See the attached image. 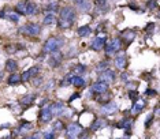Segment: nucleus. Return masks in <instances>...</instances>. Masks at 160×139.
Returning a JSON list of instances; mask_svg holds the SVG:
<instances>
[{"mask_svg": "<svg viewBox=\"0 0 160 139\" xmlns=\"http://www.w3.org/2000/svg\"><path fill=\"white\" fill-rule=\"evenodd\" d=\"M75 22V11L72 7H63L60 10V17L58 21V26L60 29H70Z\"/></svg>", "mask_w": 160, "mask_h": 139, "instance_id": "f257e3e1", "label": "nucleus"}, {"mask_svg": "<svg viewBox=\"0 0 160 139\" xmlns=\"http://www.w3.org/2000/svg\"><path fill=\"white\" fill-rule=\"evenodd\" d=\"M64 44V41L59 37H49L48 40L45 41L44 46H42V52L44 53H52V52H56L58 49L60 48L62 45Z\"/></svg>", "mask_w": 160, "mask_h": 139, "instance_id": "f03ea898", "label": "nucleus"}, {"mask_svg": "<svg viewBox=\"0 0 160 139\" xmlns=\"http://www.w3.org/2000/svg\"><path fill=\"white\" fill-rule=\"evenodd\" d=\"M17 12L22 14V15H34L37 12V7L34 3L23 0V2H19L17 4Z\"/></svg>", "mask_w": 160, "mask_h": 139, "instance_id": "7ed1b4c3", "label": "nucleus"}, {"mask_svg": "<svg viewBox=\"0 0 160 139\" xmlns=\"http://www.w3.org/2000/svg\"><path fill=\"white\" fill-rule=\"evenodd\" d=\"M19 31L23 33L25 36H38L41 31V26L37 23H26L19 29Z\"/></svg>", "mask_w": 160, "mask_h": 139, "instance_id": "20e7f679", "label": "nucleus"}, {"mask_svg": "<svg viewBox=\"0 0 160 139\" xmlns=\"http://www.w3.org/2000/svg\"><path fill=\"white\" fill-rule=\"evenodd\" d=\"M66 132H67V135H68V138H70V139H74V138H77L78 135L82 132V127L79 126L78 123H71V124H68V126H67Z\"/></svg>", "mask_w": 160, "mask_h": 139, "instance_id": "39448f33", "label": "nucleus"}, {"mask_svg": "<svg viewBox=\"0 0 160 139\" xmlns=\"http://www.w3.org/2000/svg\"><path fill=\"white\" fill-rule=\"evenodd\" d=\"M122 48V40L121 38H114L112 41H110L107 44V46H105V53L107 55H111L116 52V50H119Z\"/></svg>", "mask_w": 160, "mask_h": 139, "instance_id": "423d86ee", "label": "nucleus"}, {"mask_svg": "<svg viewBox=\"0 0 160 139\" xmlns=\"http://www.w3.org/2000/svg\"><path fill=\"white\" fill-rule=\"evenodd\" d=\"M62 60H63V55H62L59 50H56V52L51 53V56H49V59H48V64L52 68H55V67H58V65L62 63Z\"/></svg>", "mask_w": 160, "mask_h": 139, "instance_id": "0eeeda50", "label": "nucleus"}, {"mask_svg": "<svg viewBox=\"0 0 160 139\" xmlns=\"http://www.w3.org/2000/svg\"><path fill=\"white\" fill-rule=\"evenodd\" d=\"M118 111V105L115 104V102H105V104L101 107V113L105 116H111V115H114V113Z\"/></svg>", "mask_w": 160, "mask_h": 139, "instance_id": "6e6552de", "label": "nucleus"}, {"mask_svg": "<svg viewBox=\"0 0 160 139\" xmlns=\"http://www.w3.org/2000/svg\"><path fill=\"white\" fill-rule=\"evenodd\" d=\"M38 71H40L38 65H34V67L26 70V71H25L23 74L21 75V79H22V82H28V80H30L32 78H34V76L38 74Z\"/></svg>", "mask_w": 160, "mask_h": 139, "instance_id": "1a4fd4ad", "label": "nucleus"}, {"mask_svg": "<svg viewBox=\"0 0 160 139\" xmlns=\"http://www.w3.org/2000/svg\"><path fill=\"white\" fill-rule=\"evenodd\" d=\"M115 79V72L111 71V70H104V71H101L99 74V80L100 82H112V80Z\"/></svg>", "mask_w": 160, "mask_h": 139, "instance_id": "9d476101", "label": "nucleus"}, {"mask_svg": "<svg viewBox=\"0 0 160 139\" xmlns=\"http://www.w3.org/2000/svg\"><path fill=\"white\" fill-rule=\"evenodd\" d=\"M107 90H108V83H105V82H96L92 85V91L96 94L107 93Z\"/></svg>", "mask_w": 160, "mask_h": 139, "instance_id": "9b49d317", "label": "nucleus"}, {"mask_svg": "<svg viewBox=\"0 0 160 139\" xmlns=\"http://www.w3.org/2000/svg\"><path fill=\"white\" fill-rule=\"evenodd\" d=\"M52 112H51V107H44L40 112V120L44 123H48L52 120Z\"/></svg>", "mask_w": 160, "mask_h": 139, "instance_id": "f8f14e48", "label": "nucleus"}, {"mask_svg": "<svg viewBox=\"0 0 160 139\" xmlns=\"http://www.w3.org/2000/svg\"><path fill=\"white\" fill-rule=\"evenodd\" d=\"M133 123H134V120L132 117H123L122 120H119L116 123V127L118 128H123V130H130L133 127Z\"/></svg>", "mask_w": 160, "mask_h": 139, "instance_id": "ddd939ff", "label": "nucleus"}, {"mask_svg": "<svg viewBox=\"0 0 160 139\" xmlns=\"http://www.w3.org/2000/svg\"><path fill=\"white\" fill-rule=\"evenodd\" d=\"M92 49L93 50H100L101 48H104L105 46V37H103V36H99V37H96L92 41Z\"/></svg>", "mask_w": 160, "mask_h": 139, "instance_id": "4468645a", "label": "nucleus"}, {"mask_svg": "<svg viewBox=\"0 0 160 139\" xmlns=\"http://www.w3.org/2000/svg\"><path fill=\"white\" fill-rule=\"evenodd\" d=\"M127 64V57H126V53H121L115 57V65L118 67L119 70H123Z\"/></svg>", "mask_w": 160, "mask_h": 139, "instance_id": "2eb2a0df", "label": "nucleus"}, {"mask_svg": "<svg viewBox=\"0 0 160 139\" xmlns=\"http://www.w3.org/2000/svg\"><path fill=\"white\" fill-rule=\"evenodd\" d=\"M74 4L78 7L81 11H89L92 4H90V0H74Z\"/></svg>", "mask_w": 160, "mask_h": 139, "instance_id": "dca6fc26", "label": "nucleus"}, {"mask_svg": "<svg viewBox=\"0 0 160 139\" xmlns=\"http://www.w3.org/2000/svg\"><path fill=\"white\" fill-rule=\"evenodd\" d=\"M19 14L18 12H6V11H0V18H7V19L12 21V22H18L19 21Z\"/></svg>", "mask_w": 160, "mask_h": 139, "instance_id": "f3484780", "label": "nucleus"}, {"mask_svg": "<svg viewBox=\"0 0 160 139\" xmlns=\"http://www.w3.org/2000/svg\"><path fill=\"white\" fill-rule=\"evenodd\" d=\"M51 107V112L52 115H62L64 112V104L63 102H55L53 105H49Z\"/></svg>", "mask_w": 160, "mask_h": 139, "instance_id": "a211bd4d", "label": "nucleus"}, {"mask_svg": "<svg viewBox=\"0 0 160 139\" xmlns=\"http://www.w3.org/2000/svg\"><path fill=\"white\" fill-rule=\"evenodd\" d=\"M144 108H145V101L144 100H136V102H134V105L132 108V113L133 115H138Z\"/></svg>", "mask_w": 160, "mask_h": 139, "instance_id": "6ab92c4d", "label": "nucleus"}, {"mask_svg": "<svg viewBox=\"0 0 160 139\" xmlns=\"http://www.w3.org/2000/svg\"><path fill=\"white\" fill-rule=\"evenodd\" d=\"M122 37L126 41V44H130V42H133L134 38H136V31L134 30H125L122 34Z\"/></svg>", "mask_w": 160, "mask_h": 139, "instance_id": "aec40b11", "label": "nucleus"}, {"mask_svg": "<svg viewBox=\"0 0 160 139\" xmlns=\"http://www.w3.org/2000/svg\"><path fill=\"white\" fill-rule=\"evenodd\" d=\"M107 126V122H105L104 119H96L94 122L92 123V126H90V128H92L93 131H97L100 128H103V127Z\"/></svg>", "mask_w": 160, "mask_h": 139, "instance_id": "412c9836", "label": "nucleus"}, {"mask_svg": "<svg viewBox=\"0 0 160 139\" xmlns=\"http://www.w3.org/2000/svg\"><path fill=\"white\" fill-rule=\"evenodd\" d=\"M34 98H36V94H26V96H23L19 100V104L21 105H30L34 102Z\"/></svg>", "mask_w": 160, "mask_h": 139, "instance_id": "4be33fe9", "label": "nucleus"}, {"mask_svg": "<svg viewBox=\"0 0 160 139\" xmlns=\"http://www.w3.org/2000/svg\"><path fill=\"white\" fill-rule=\"evenodd\" d=\"M71 85H74L77 87H82V86H85V80H83L82 76L72 74V76H71Z\"/></svg>", "mask_w": 160, "mask_h": 139, "instance_id": "5701e85b", "label": "nucleus"}, {"mask_svg": "<svg viewBox=\"0 0 160 139\" xmlns=\"http://www.w3.org/2000/svg\"><path fill=\"white\" fill-rule=\"evenodd\" d=\"M21 80H22V79H21L19 74H11L8 76V79H7V83H8V85H11V86H14V85H18Z\"/></svg>", "mask_w": 160, "mask_h": 139, "instance_id": "b1692460", "label": "nucleus"}, {"mask_svg": "<svg viewBox=\"0 0 160 139\" xmlns=\"http://www.w3.org/2000/svg\"><path fill=\"white\" fill-rule=\"evenodd\" d=\"M92 33V29H90L88 25H85V26H81L78 29V36L79 37H88V36Z\"/></svg>", "mask_w": 160, "mask_h": 139, "instance_id": "393cba45", "label": "nucleus"}, {"mask_svg": "<svg viewBox=\"0 0 160 139\" xmlns=\"http://www.w3.org/2000/svg\"><path fill=\"white\" fill-rule=\"evenodd\" d=\"M18 68V64H17V61L15 60H7V63H6V70L7 71H10V72H14L15 70Z\"/></svg>", "mask_w": 160, "mask_h": 139, "instance_id": "a878e982", "label": "nucleus"}, {"mask_svg": "<svg viewBox=\"0 0 160 139\" xmlns=\"http://www.w3.org/2000/svg\"><path fill=\"white\" fill-rule=\"evenodd\" d=\"M86 71V67L83 64H77L74 68H72V74L74 75H79V74H82V72H85Z\"/></svg>", "mask_w": 160, "mask_h": 139, "instance_id": "bb28decb", "label": "nucleus"}, {"mask_svg": "<svg viewBox=\"0 0 160 139\" xmlns=\"http://www.w3.org/2000/svg\"><path fill=\"white\" fill-rule=\"evenodd\" d=\"M55 134H56V130H53V128L47 130L44 132V139H55L56 138Z\"/></svg>", "mask_w": 160, "mask_h": 139, "instance_id": "cd10ccee", "label": "nucleus"}, {"mask_svg": "<svg viewBox=\"0 0 160 139\" xmlns=\"http://www.w3.org/2000/svg\"><path fill=\"white\" fill-rule=\"evenodd\" d=\"M71 76H72V74H67L63 79L60 80V86L66 87V86H68V85H71Z\"/></svg>", "mask_w": 160, "mask_h": 139, "instance_id": "c85d7f7f", "label": "nucleus"}, {"mask_svg": "<svg viewBox=\"0 0 160 139\" xmlns=\"http://www.w3.org/2000/svg\"><path fill=\"white\" fill-rule=\"evenodd\" d=\"M55 15H53V12H49L48 15L44 18V25H52L53 22H55Z\"/></svg>", "mask_w": 160, "mask_h": 139, "instance_id": "c756f323", "label": "nucleus"}, {"mask_svg": "<svg viewBox=\"0 0 160 139\" xmlns=\"http://www.w3.org/2000/svg\"><path fill=\"white\" fill-rule=\"evenodd\" d=\"M32 123H29V122H22V124L19 126V131H29V130H32Z\"/></svg>", "mask_w": 160, "mask_h": 139, "instance_id": "7c9ffc66", "label": "nucleus"}, {"mask_svg": "<svg viewBox=\"0 0 160 139\" xmlns=\"http://www.w3.org/2000/svg\"><path fill=\"white\" fill-rule=\"evenodd\" d=\"M107 2L108 0H96V6L101 10H107L108 6H107Z\"/></svg>", "mask_w": 160, "mask_h": 139, "instance_id": "2f4dec72", "label": "nucleus"}, {"mask_svg": "<svg viewBox=\"0 0 160 139\" xmlns=\"http://www.w3.org/2000/svg\"><path fill=\"white\" fill-rule=\"evenodd\" d=\"M127 96H129L130 100L136 101V100H137V97H138V91H136V90H130L129 93H127Z\"/></svg>", "mask_w": 160, "mask_h": 139, "instance_id": "473e14b6", "label": "nucleus"}, {"mask_svg": "<svg viewBox=\"0 0 160 139\" xmlns=\"http://www.w3.org/2000/svg\"><path fill=\"white\" fill-rule=\"evenodd\" d=\"M158 7V0H149L148 2V8L149 10H155Z\"/></svg>", "mask_w": 160, "mask_h": 139, "instance_id": "72a5a7b5", "label": "nucleus"}, {"mask_svg": "<svg viewBox=\"0 0 160 139\" xmlns=\"http://www.w3.org/2000/svg\"><path fill=\"white\" fill-rule=\"evenodd\" d=\"M152 120H153V115H149L148 117H147V120H145V128H149V126H151V123H152Z\"/></svg>", "mask_w": 160, "mask_h": 139, "instance_id": "f704fd0d", "label": "nucleus"}, {"mask_svg": "<svg viewBox=\"0 0 160 139\" xmlns=\"http://www.w3.org/2000/svg\"><path fill=\"white\" fill-rule=\"evenodd\" d=\"M47 10L52 11V12H53V11L58 10V4H56V3H49V6H47Z\"/></svg>", "mask_w": 160, "mask_h": 139, "instance_id": "c9c22d12", "label": "nucleus"}, {"mask_svg": "<svg viewBox=\"0 0 160 139\" xmlns=\"http://www.w3.org/2000/svg\"><path fill=\"white\" fill-rule=\"evenodd\" d=\"M145 94H147L148 97H155V96H156V91H155L153 89H148V90H147V93H145Z\"/></svg>", "mask_w": 160, "mask_h": 139, "instance_id": "e433bc0d", "label": "nucleus"}, {"mask_svg": "<svg viewBox=\"0 0 160 139\" xmlns=\"http://www.w3.org/2000/svg\"><path fill=\"white\" fill-rule=\"evenodd\" d=\"M14 48H15L14 45H7L6 50H7V52H10V53H14V52H17V49H14Z\"/></svg>", "mask_w": 160, "mask_h": 139, "instance_id": "4c0bfd02", "label": "nucleus"}, {"mask_svg": "<svg viewBox=\"0 0 160 139\" xmlns=\"http://www.w3.org/2000/svg\"><path fill=\"white\" fill-rule=\"evenodd\" d=\"M63 128V124H62V122H56L55 126H53V130H62Z\"/></svg>", "mask_w": 160, "mask_h": 139, "instance_id": "58836bf2", "label": "nucleus"}, {"mask_svg": "<svg viewBox=\"0 0 160 139\" xmlns=\"http://www.w3.org/2000/svg\"><path fill=\"white\" fill-rule=\"evenodd\" d=\"M104 67H108V61H101V63L97 65V68L101 70V68H104Z\"/></svg>", "mask_w": 160, "mask_h": 139, "instance_id": "ea45409f", "label": "nucleus"}, {"mask_svg": "<svg viewBox=\"0 0 160 139\" xmlns=\"http://www.w3.org/2000/svg\"><path fill=\"white\" fill-rule=\"evenodd\" d=\"M153 29H155V23H149L148 26H147V31H153Z\"/></svg>", "mask_w": 160, "mask_h": 139, "instance_id": "a19ab883", "label": "nucleus"}, {"mask_svg": "<svg viewBox=\"0 0 160 139\" xmlns=\"http://www.w3.org/2000/svg\"><path fill=\"white\" fill-rule=\"evenodd\" d=\"M78 97H79V94H78V93L72 94V96L70 97V100H68V102H72V101H74V100H75V98H78Z\"/></svg>", "mask_w": 160, "mask_h": 139, "instance_id": "79ce46f5", "label": "nucleus"}, {"mask_svg": "<svg viewBox=\"0 0 160 139\" xmlns=\"http://www.w3.org/2000/svg\"><path fill=\"white\" fill-rule=\"evenodd\" d=\"M81 139H90V135H89V132H83V134L81 135Z\"/></svg>", "mask_w": 160, "mask_h": 139, "instance_id": "37998d69", "label": "nucleus"}, {"mask_svg": "<svg viewBox=\"0 0 160 139\" xmlns=\"http://www.w3.org/2000/svg\"><path fill=\"white\" fill-rule=\"evenodd\" d=\"M40 83H42V78H36L34 86H40Z\"/></svg>", "mask_w": 160, "mask_h": 139, "instance_id": "c03bdc74", "label": "nucleus"}, {"mask_svg": "<svg viewBox=\"0 0 160 139\" xmlns=\"http://www.w3.org/2000/svg\"><path fill=\"white\" fill-rule=\"evenodd\" d=\"M158 113H159V107L156 105V107H155V115H158Z\"/></svg>", "mask_w": 160, "mask_h": 139, "instance_id": "a18cd8bd", "label": "nucleus"}, {"mask_svg": "<svg viewBox=\"0 0 160 139\" xmlns=\"http://www.w3.org/2000/svg\"><path fill=\"white\" fill-rule=\"evenodd\" d=\"M122 79L126 80V79H127V74H122Z\"/></svg>", "mask_w": 160, "mask_h": 139, "instance_id": "49530a36", "label": "nucleus"}, {"mask_svg": "<svg viewBox=\"0 0 160 139\" xmlns=\"http://www.w3.org/2000/svg\"><path fill=\"white\" fill-rule=\"evenodd\" d=\"M38 135H40V134H36V135H34V137L32 138V139H38Z\"/></svg>", "mask_w": 160, "mask_h": 139, "instance_id": "de8ad7c7", "label": "nucleus"}]
</instances>
